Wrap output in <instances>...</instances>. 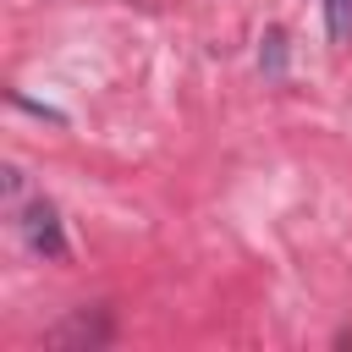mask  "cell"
Wrapping results in <instances>:
<instances>
[{
    "label": "cell",
    "instance_id": "6da1fadb",
    "mask_svg": "<svg viewBox=\"0 0 352 352\" xmlns=\"http://www.w3.org/2000/svg\"><path fill=\"white\" fill-rule=\"evenodd\" d=\"M22 236H28V248H33L38 258H60V253H66L60 214H55V204H44V198H28V209H22Z\"/></svg>",
    "mask_w": 352,
    "mask_h": 352
},
{
    "label": "cell",
    "instance_id": "7a4b0ae2",
    "mask_svg": "<svg viewBox=\"0 0 352 352\" xmlns=\"http://www.w3.org/2000/svg\"><path fill=\"white\" fill-rule=\"evenodd\" d=\"M324 28L336 44H346L352 38V0H324Z\"/></svg>",
    "mask_w": 352,
    "mask_h": 352
}]
</instances>
